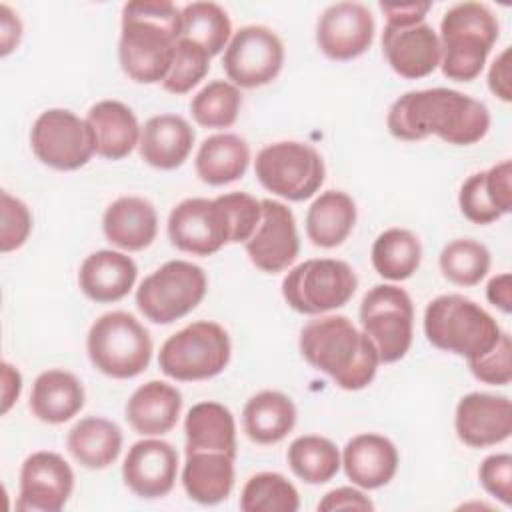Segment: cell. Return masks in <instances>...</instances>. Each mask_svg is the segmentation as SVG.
Returning a JSON list of instances; mask_svg holds the SVG:
<instances>
[{
	"label": "cell",
	"mask_w": 512,
	"mask_h": 512,
	"mask_svg": "<svg viewBox=\"0 0 512 512\" xmlns=\"http://www.w3.org/2000/svg\"><path fill=\"white\" fill-rule=\"evenodd\" d=\"M186 452H224L236 458V422L220 402L194 404L184 420Z\"/></svg>",
	"instance_id": "f546056e"
},
{
	"label": "cell",
	"mask_w": 512,
	"mask_h": 512,
	"mask_svg": "<svg viewBox=\"0 0 512 512\" xmlns=\"http://www.w3.org/2000/svg\"><path fill=\"white\" fill-rule=\"evenodd\" d=\"M498 20L482 2L454 4L440 22V66L446 78L470 82L480 76L498 40Z\"/></svg>",
	"instance_id": "277c9868"
},
{
	"label": "cell",
	"mask_w": 512,
	"mask_h": 512,
	"mask_svg": "<svg viewBox=\"0 0 512 512\" xmlns=\"http://www.w3.org/2000/svg\"><path fill=\"white\" fill-rule=\"evenodd\" d=\"M458 206L474 224H490L508 214L512 210V162L502 160L468 176L460 186Z\"/></svg>",
	"instance_id": "44dd1931"
},
{
	"label": "cell",
	"mask_w": 512,
	"mask_h": 512,
	"mask_svg": "<svg viewBox=\"0 0 512 512\" xmlns=\"http://www.w3.org/2000/svg\"><path fill=\"white\" fill-rule=\"evenodd\" d=\"M230 34V18L216 2H192L182 8L180 38L198 44L210 56L220 54L228 46Z\"/></svg>",
	"instance_id": "8d00e7d4"
},
{
	"label": "cell",
	"mask_w": 512,
	"mask_h": 512,
	"mask_svg": "<svg viewBox=\"0 0 512 512\" xmlns=\"http://www.w3.org/2000/svg\"><path fill=\"white\" fill-rule=\"evenodd\" d=\"M298 346L304 360L328 374L342 390L366 388L380 364L374 342L340 314L310 320L300 330Z\"/></svg>",
	"instance_id": "3957f363"
},
{
	"label": "cell",
	"mask_w": 512,
	"mask_h": 512,
	"mask_svg": "<svg viewBox=\"0 0 512 512\" xmlns=\"http://www.w3.org/2000/svg\"><path fill=\"white\" fill-rule=\"evenodd\" d=\"M182 34V10L168 0H138L122 8L118 60L140 84L164 82Z\"/></svg>",
	"instance_id": "7a4b0ae2"
},
{
	"label": "cell",
	"mask_w": 512,
	"mask_h": 512,
	"mask_svg": "<svg viewBox=\"0 0 512 512\" xmlns=\"http://www.w3.org/2000/svg\"><path fill=\"white\" fill-rule=\"evenodd\" d=\"M360 324L362 332L374 342L380 362H398L412 346V298L400 286L376 284L362 298Z\"/></svg>",
	"instance_id": "8fae6325"
},
{
	"label": "cell",
	"mask_w": 512,
	"mask_h": 512,
	"mask_svg": "<svg viewBox=\"0 0 512 512\" xmlns=\"http://www.w3.org/2000/svg\"><path fill=\"white\" fill-rule=\"evenodd\" d=\"M440 270L458 286H476L490 270V252L472 238H456L440 252Z\"/></svg>",
	"instance_id": "ab89813d"
},
{
	"label": "cell",
	"mask_w": 512,
	"mask_h": 512,
	"mask_svg": "<svg viewBox=\"0 0 512 512\" xmlns=\"http://www.w3.org/2000/svg\"><path fill=\"white\" fill-rule=\"evenodd\" d=\"M318 510L332 512V510H374L372 500L352 486H340L336 490H330L324 494V498L318 502Z\"/></svg>",
	"instance_id": "bcb514c9"
},
{
	"label": "cell",
	"mask_w": 512,
	"mask_h": 512,
	"mask_svg": "<svg viewBox=\"0 0 512 512\" xmlns=\"http://www.w3.org/2000/svg\"><path fill=\"white\" fill-rule=\"evenodd\" d=\"M138 276L136 262L116 250H98L86 256L78 270V284L84 296L98 304L122 300Z\"/></svg>",
	"instance_id": "603a6c76"
},
{
	"label": "cell",
	"mask_w": 512,
	"mask_h": 512,
	"mask_svg": "<svg viewBox=\"0 0 512 512\" xmlns=\"http://www.w3.org/2000/svg\"><path fill=\"white\" fill-rule=\"evenodd\" d=\"M382 52L390 68L408 80L432 74L440 66L442 48L436 30L426 22H386Z\"/></svg>",
	"instance_id": "2e32d148"
},
{
	"label": "cell",
	"mask_w": 512,
	"mask_h": 512,
	"mask_svg": "<svg viewBox=\"0 0 512 512\" xmlns=\"http://www.w3.org/2000/svg\"><path fill=\"white\" fill-rule=\"evenodd\" d=\"M358 288L350 264L336 258H312L294 266L282 280V296L300 314L318 316L348 304Z\"/></svg>",
	"instance_id": "ba28073f"
},
{
	"label": "cell",
	"mask_w": 512,
	"mask_h": 512,
	"mask_svg": "<svg viewBox=\"0 0 512 512\" xmlns=\"http://www.w3.org/2000/svg\"><path fill=\"white\" fill-rule=\"evenodd\" d=\"M262 216L254 234L244 242L250 262L268 274L286 270L300 252L292 210L278 200H260Z\"/></svg>",
	"instance_id": "9a60e30c"
},
{
	"label": "cell",
	"mask_w": 512,
	"mask_h": 512,
	"mask_svg": "<svg viewBox=\"0 0 512 512\" xmlns=\"http://www.w3.org/2000/svg\"><path fill=\"white\" fill-rule=\"evenodd\" d=\"M178 474V452L172 444L146 438L128 450L122 464L124 484L146 500L162 498L174 488Z\"/></svg>",
	"instance_id": "d6986e66"
},
{
	"label": "cell",
	"mask_w": 512,
	"mask_h": 512,
	"mask_svg": "<svg viewBox=\"0 0 512 512\" xmlns=\"http://www.w3.org/2000/svg\"><path fill=\"white\" fill-rule=\"evenodd\" d=\"M102 232L108 242L122 250H144L154 242L158 232L156 208L140 196H122L106 208Z\"/></svg>",
	"instance_id": "cb8c5ba5"
},
{
	"label": "cell",
	"mask_w": 512,
	"mask_h": 512,
	"mask_svg": "<svg viewBox=\"0 0 512 512\" xmlns=\"http://www.w3.org/2000/svg\"><path fill=\"white\" fill-rule=\"evenodd\" d=\"M30 146L36 158L54 170H78L96 152L86 120L64 108L44 110L32 124Z\"/></svg>",
	"instance_id": "7c38bea8"
},
{
	"label": "cell",
	"mask_w": 512,
	"mask_h": 512,
	"mask_svg": "<svg viewBox=\"0 0 512 512\" xmlns=\"http://www.w3.org/2000/svg\"><path fill=\"white\" fill-rule=\"evenodd\" d=\"M394 138L416 142L430 134L454 146L480 142L490 128L488 108L458 90H412L394 100L386 118Z\"/></svg>",
	"instance_id": "6da1fadb"
},
{
	"label": "cell",
	"mask_w": 512,
	"mask_h": 512,
	"mask_svg": "<svg viewBox=\"0 0 512 512\" xmlns=\"http://www.w3.org/2000/svg\"><path fill=\"white\" fill-rule=\"evenodd\" d=\"M258 182L276 196L292 202L308 200L324 182V160L304 142L284 140L264 146L254 164Z\"/></svg>",
	"instance_id": "30bf717a"
},
{
	"label": "cell",
	"mask_w": 512,
	"mask_h": 512,
	"mask_svg": "<svg viewBox=\"0 0 512 512\" xmlns=\"http://www.w3.org/2000/svg\"><path fill=\"white\" fill-rule=\"evenodd\" d=\"M182 486L190 500L204 506L226 500L234 486V456L224 452H186Z\"/></svg>",
	"instance_id": "83f0119b"
},
{
	"label": "cell",
	"mask_w": 512,
	"mask_h": 512,
	"mask_svg": "<svg viewBox=\"0 0 512 512\" xmlns=\"http://www.w3.org/2000/svg\"><path fill=\"white\" fill-rule=\"evenodd\" d=\"M424 332L432 346L444 352L480 358L494 348L502 330L474 300L462 294H442L424 312Z\"/></svg>",
	"instance_id": "5b68a950"
},
{
	"label": "cell",
	"mask_w": 512,
	"mask_h": 512,
	"mask_svg": "<svg viewBox=\"0 0 512 512\" xmlns=\"http://www.w3.org/2000/svg\"><path fill=\"white\" fill-rule=\"evenodd\" d=\"M206 288V274L200 266L170 260L142 280L136 290V306L150 322L172 324L202 302Z\"/></svg>",
	"instance_id": "9c48e42d"
},
{
	"label": "cell",
	"mask_w": 512,
	"mask_h": 512,
	"mask_svg": "<svg viewBox=\"0 0 512 512\" xmlns=\"http://www.w3.org/2000/svg\"><path fill=\"white\" fill-rule=\"evenodd\" d=\"M342 466L352 484L364 490L386 486L398 470V450L380 434H358L342 450Z\"/></svg>",
	"instance_id": "7402d4cb"
},
{
	"label": "cell",
	"mask_w": 512,
	"mask_h": 512,
	"mask_svg": "<svg viewBox=\"0 0 512 512\" xmlns=\"http://www.w3.org/2000/svg\"><path fill=\"white\" fill-rule=\"evenodd\" d=\"M22 390V376L20 372L4 362L2 364V414H6L10 410V406L16 402V398L20 396Z\"/></svg>",
	"instance_id": "f907efd6"
},
{
	"label": "cell",
	"mask_w": 512,
	"mask_h": 512,
	"mask_svg": "<svg viewBox=\"0 0 512 512\" xmlns=\"http://www.w3.org/2000/svg\"><path fill=\"white\" fill-rule=\"evenodd\" d=\"M88 358L102 374L128 380L144 372L152 358V338L136 316L116 310L102 314L88 330Z\"/></svg>",
	"instance_id": "8992f818"
},
{
	"label": "cell",
	"mask_w": 512,
	"mask_h": 512,
	"mask_svg": "<svg viewBox=\"0 0 512 512\" xmlns=\"http://www.w3.org/2000/svg\"><path fill=\"white\" fill-rule=\"evenodd\" d=\"M86 122L94 134L96 154L106 160H120L140 144V124L134 112L118 100L96 102Z\"/></svg>",
	"instance_id": "4316f807"
},
{
	"label": "cell",
	"mask_w": 512,
	"mask_h": 512,
	"mask_svg": "<svg viewBox=\"0 0 512 512\" xmlns=\"http://www.w3.org/2000/svg\"><path fill=\"white\" fill-rule=\"evenodd\" d=\"M242 106L240 88L228 80H212L190 102L196 124L204 128H228L236 122Z\"/></svg>",
	"instance_id": "f35d334b"
},
{
	"label": "cell",
	"mask_w": 512,
	"mask_h": 512,
	"mask_svg": "<svg viewBox=\"0 0 512 512\" xmlns=\"http://www.w3.org/2000/svg\"><path fill=\"white\" fill-rule=\"evenodd\" d=\"M66 448L80 466L102 470L120 456L122 430L108 418L86 416L70 428Z\"/></svg>",
	"instance_id": "4dcf8cb0"
},
{
	"label": "cell",
	"mask_w": 512,
	"mask_h": 512,
	"mask_svg": "<svg viewBox=\"0 0 512 512\" xmlns=\"http://www.w3.org/2000/svg\"><path fill=\"white\" fill-rule=\"evenodd\" d=\"M284 64V44L266 26H244L230 38L222 66L228 80L240 88H258L272 82Z\"/></svg>",
	"instance_id": "4fadbf2b"
},
{
	"label": "cell",
	"mask_w": 512,
	"mask_h": 512,
	"mask_svg": "<svg viewBox=\"0 0 512 512\" xmlns=\"http://www.w3.org/2000/svg\"><path fill=\"white\" fill-rule=\"evenodd\" d=\"M478 478L484 490L510 506L512 502V456L510 454H490L482 460L478 468Z\"/></svg>",
	"instance_id": "f6af8a7d"
},
{
	"label": "cell",
	"mask_w": 512,
	"mask_h": 512,
	"mask_svg": "<svg viewBox=\"0 0 512 512\" xmlns=\"http://www.w3.org/2000/svg\"><path fill=\"white\" fill-rule=\"evenodd\" d=\"M250 162V148L238 134L222 132L208 136L196 152V174L210 186L236 182L244 176Z\"/></svg>",
	"instance_id": "d6a6232c"
},
{
	"label": "cell",
	"mask_w": 512,
	"mask_h": 512,
	"mask_svg": "<svg viewBox=\"0 0 512 512\" xmlns=\"http://www.w3.org/2000/svg\"><path fill=\"white\" fill-rule=\"evenodd\" d=\"M230 222L218 198H186L168 216L170 242L188 254L210 256L230 244Z\"/></svg>",
	"instance_id": "5bb4252c"
},
{
	"label": "cell",
	"mask_w": 512,
	"mask_h": 512,
	"mask_svg": "<svg viewBox=\"0 0 512 512\" xmlns=\"http://www.w3.org/2000/svg\"><path fill=\"white\" fill-rule=\"evenodd\" d=\"M286 458L292 472L306 484H324L332 480L342 466L336 444L316 434L298 436L288 446Z\"/></svg>",
	"instance_id": "d590c367"
},
{
	"label": "cell",
	"mask_w": 512,
	"mask_h": 512,
	"mask_svg": "<svg viewBox=\"0 0 512 512\" xmlns=\"http://www.w3.org/2000/svg\"><path fill=\"white\" fill-rule=\"evenodd\" d=\"M16 510L58 512L74 490V472L56 452L40 450L30 454L20 468Z\"/></svg>",
	"instance_id": "e0dca14e"
},
{
	"label": "cell",
	"mask_w": 512,
	"mask_h": 512,
	"mask_svg": "<svg viewBox=\"0 0 512 512\" xmlns=\"http://www.w3.org/2000/svg\"><path fill=\"white\" fill-rule=\"evenodd\" d=\"M486 298L504 314H510L512 312V276L508 272H502L490 278L486 286Z\"/></svg>",
	"instance_id": "c3c4849f"
},
{
	"label": "cell",
	"mask_w": 512,
	"mask_h": 512,
	"mask_svg": "<svg viewBox=\"0 0 512 512\" xmlns=\"http://www.w3.org/2000/svg\"><path fill=\"white\" fill-rule=\"evenodd\" d=\"M356 224V204L342 190L322 192L308 208L306 234L314 246H340Z\"/></svg>",
	"instance_id": "836d02e7"
},
{
	"label": "cell",
	"mask_w": 512,
	"mask_h": 512,
	"mask_svg": "<svg viewBox=\"0 0 512 512\" xmlns=\"http://www.w3.org/2000/svg\"><path fill=\"white\" fill-rule=\"evenodd\" d=\"M454 428L470 448L496 446L512 434V404L506 396L470 392L456 406Z\"/></svg>",
	"instance_id": "ffe728a7"
},
{
	"label": "cell",
	"mask_w": 512,
	"mask_h": 512,
	"mask_svg": "<svg viewBox=\"0 0 512 512\" xmlns=\"http://www.w3.org/2000/svg\"><path fill=\"white\" fill-rule=\"evenodd\" d=\"M0 14H2V24H0V40H2V56L10 54L16 44L20 42V36H22V24H20V18L18 14H14L6 4L0 6Z\"/></svg>",
	"instance_id": "681fc988"
},
{
	"label": "cell",
	"mask_w": 512,
	"mask_h": 512,
	"mask_svg": "<svg viewBox=\"0 0 512 512\" xmlns=\"http://www.w3.org/2000/svg\"><path fill=\"white\" fill-rule=\"evenodd\" d=\"M220 204L224 206L226 214H228V222H230V244H240L246 242L262 216V204L260 200H256L254 196L246 194V192H230V194H222L218 196Z\"/></svg>",
	"instance_id": "b9f144b4"
},
{
	"label": "cell",
	"mask_w": 512,
	"mask_h": 512,
	"mask_svg": "<svg viewBox=\"0 0 512 512\" xmlns=\"http://www.w3.org/2000/svg\"><path fill=\"white\" fill-rule=\"evenodd\" d=\"M0 196H2L0 250L2 252H12L28 240L30 230H32V214L20 198H14L6 190Z\"/></svg>",
	"instance_id": "ee69618b"
},
{
	"label": "cell",
	"mask_w": 512,
	"mask_h": 512,
	"mask_svg": "<svg viewBox=\"0 0 512 512\" xmlns=\"http://www.w3.org/2000/svg\"><path fill=\"white\" fill-rule=\"evenodd\" d=\"M374 270L392 282L410 278L422 260V246L414 232L406 228H388L372 244Z\"/></svg>",
	"instance_id": "e575fe53"
},
{
	"label": "cell",
	"mask_w": 512,
	"mask_h": 512,
	"mask_svg": "<svg viewBox=\"0 0 512 512\" xmlns=\"http://www.w3.org/2000/svg\"><path fill=\"white\" fill-rule=\"evenodd\" d=\"M182 410V394L176 386L150 380L138 386L126 402V420L142 436H162L170 432Z\"/></svg>",
	"instance_id": "484cf974"
},
{
	"label": "cell",
	"mask_w": 512,
	"mask_h": 512,
	"mask_svg": "<svg viewBox=\"0 0 512 512\" xmlns=\"http://www.w3.org/2000/svg\"><path fill=\"white\" fill-rule=\"evenodd\" d=\"M510 48H504L492 62L488 70V88L502 102L512 100V84H510Z\"/></svg>",
	"instance_id": "7dc6e473"
},
{
	"label": "cell",
	"mask_w": 512,
	"mask_h": 512,
	"mask_svg": "<svg viewBox=\"0 0 512 512\" xmlns=\"http://www.w3.org/2000/svg\"><path fill=\"white\" fill-rule=\"evenodd\" d=\"M296 424L294 402L276 390L254 394L242 412L246 436L256 444H276L284 440Z\"/></svg>",
	"instance_id": "1f68e13d"
},
{
	"label": "cell",
	"mask_w": 512,
	"mask_h": 512,
	"mask_svg": "<svg viewBox=\"0 0 512 512\" xmlns=\"http://www.w3.org/2000/svg\"><path fill=\"white\" fill-rule=\"evenodd\" d=\"M210 54L198 44L180 38L176 44V56L162 86L172 94L190 92L210 70Z\"/></svg>",
	"instance_id": "60d3db41"
},
{
	"label": "cell",
	"mask_w": 512,
	"mask_h": 512,
	"mask_svg": "<svg viewBox=\"0 0 512 512\" xmlns=\"http://www.w3.org/2000/svg\"><path fill=\"white\" fill-rule=\"evenodd\" d=\"M298 508V490L278 472L254 474L240 494V510L244 512H296Z\"/></svg>",
	"instance_id": "74e56055"
},
{
	"label": "cell",
	"mask_w": 512,
	"mask_h": 512,
	"mask_svg": "<svg viewBox=\"0 0 512 512\" xmlns=\"http://www.w3.org/2000/svg\"><path fill=\"white\" fill-rule=\"evenodd\" d=\"M374 30V16L364 4L336 2L318 18L316 44L332 60H352L370 48Z\"/></svg>",
	"instance_id": "ac0fdd59"
},
{
	"label": "cell",
	"mask_w": 512,
	"mask_h": 512,
	"mask_svg": "<svg viewBox=\"0 0 512 512\" xmlns=\"http://www.w3.org/2000/svg\"><path fill=\"white\" fill-rule=\"evenodd\" d=\"M194 130L178 114L152 116L140 132V156L160 170H174L184 164L194 144Z\"/></svg>",
	"instance_id": "d4e9b609"
},
{
	"label": "cell",
	"mask_w": 512,
	"mask_h": 512,
	"mask_svg": "<svg viewBox=\"0 0 512 512\" xmlns=\"http://www.w3.org/2000/svg\"><path fill=\"white\" fill-rule=\"evenodd\" d=\"M84 406L82 382L66 370H46L38 374L30 392L32 414L46 424H62L74 418Z\"/></svg>",
	"instance_id": "f1b7e54d"
},
{
	"label": "cell",
	"mask_w": 512,
	"mask_h": 512,
	"mask_svg": "<svg viewBox=\"0 0 512 512\" xmlns=\"http://www.w3.org/2000/svg\"><path fill=\"white\" fill-rule=\"evenodd\" d=\"M510 352H512L510 334H508V332H502L492 350H488V352L482 354L480 358L468 360L470 372H472L480 382H484V384L506 386V384H510V380H512Z\"/></svg>",
	"instance_id": "7bdbcfd3"
},
{
	"label": "cell",
	"mask_w": 512,
	"mask_h": 512,
	"mask_svg": "<svg viewBox=\"0 0 512 512\" xmlns=\"http://www.w3.org/2000/svg\"><path fill=\"white\" fill-rule=\"evenodd\" d=\"M230 336L210 320H198L172 334L160 348L158 366L174 380L194 382L218 376L230 362Z\"/></svg>",
	"instance_id": "52a82bcc"
}]
</instances>
